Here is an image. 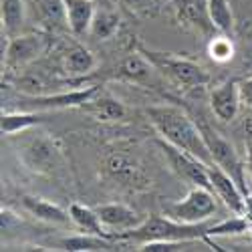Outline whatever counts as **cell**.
<instances>
[{
    "label": "cell",
    "instance_id": "11",
    "mask_svg": "<svg viewBox=\"0 0 252 252\" xmlns=\"http://www.w3.org/2000/svg\"><path fill=\"white\" fill-rule=\"evenodd\" d=\"M176 18L186 27L212 38L216 29L208 16V0H174Z\"/></svg>",
    "mask_w": 252,
    "mask_h": 252
},
{
    "label": "cell",
    "instance_id": "5",
    "mask_svg": "<svg viewBox=\"0 0 252 252\" xmlns=\"http://www.w3.org/2000/svg\"><path fill=\"white\" fill-rule=\"evenodd\" d=\"M101 91L99 85H87L81 89H71L65 93H36L20 95L18 109L25 111H57V109H81L87 101H91Z\"/></svg>",
    "mask_w": 252,
    "mask_h": 252
},
{
    "label": "cell",
    "instance_id": "12",
    "mask_svg": "<svg viewBox=\"0 0 252 252\" xmlns=\"http://www.w3.org/2000/svg\"><path fill=\"white\" fill-rule=\"evenodd\" d=\"M95 212L99 214L101 224L107 228V232H123V230H131L135 226H139L145 218H141L133 208L119 204V202H111V204H101L95 206Z\"/></svg>",
    "mask_w": 252,
    "mask_h": 252
},
{
    "label": "cell",
    "instance_id": "28",
    "mask_svg": "<svg viewBox=\"0 0 252 252\" xmlns=\"http://www.w3.org/2000/svg\"><path fill=\"white\" fill-rule=\"evenodd\" d=\"M246 174H248V180L252 184V137L248 141V156H246Z\"/></svg>",
    "mask_w": 252,
    "mask_h": 252
},
{
    "label": "cell",
    "instance_id": "17",
    "mask_svg": "<svg viewBox=\"0 0 252 252\" xmlns=\"http://www.w3.org/2000/svg\"><path fill=\"white\" fill-rule=\"evenodd\" d=\"M61 250L67 252H109V250H119V242L105 238L99 234H89V232H81L73 236H65L57 242Z\"/></svg>",
    "mask_w": 252,
    "mask_h": 252
},
{
    "label": "cell",
    "instance_id": "25",
    "mask_svg": "<svg viewBox=\"0 0 252 252\" xmlns=\"http://www.w3.org/2000/svg\"><path fill=\"white\" fill-rule=\"evenodd\" d=\"M234 43H232V38H230V34H214L212 38L208 40V55L212 61L216 63H228V61H232L234 57Z\"/></svg>",
    "mask_w": 252,
    "mask_h": 252
},
{
    "label": "cell",
    "instance_id": "8",
    "mask_svg": "<svg viewBox=\"0 0 252 252\" xmlns=\"http://www.w3.org/2000/svg\"><path fill=\"white\" fill-rule=\"evenodd\" d=\"M47 133H40L34 139H29L23 148L18 150V158L31 172L38 176L51 174L61 161V150L51 137H45Z\"/></svg>",
    "mask_w": 252,
    "mask_h": 252
},
{
    "label": "cell",
    "instance_id": "7",
    "mask_svg": "<svg viewBox=\"0 0 252 252\" xmlns=\"http://www.w3.org/2000/svg\"><path fill=\"white\" fill-rule=\"evenodd\" d=\"M47 47H49V40L40 32L10 36L8 45L2 53V67L8 71L25 69L31 65V63H34L40 55H45Z\"/></svg>",
    "mask_w": 252,
    "mask_h": 252
},
{
    "label": "cell",
    "instance_id": "20",
    "mask_svg": "<svg viewBox=\"0 0 252 252\" xmlns=\"http://www.w3.org/2000/svg\"><path fill=\"white\" fill-rule=\"evenodd\" d=\"M63 67H65V71L71 77H83V75H89L97 67V59L87 47L73 45L63 55Z\"/></svg>",
    "mask_w": 252,
    "mask_h": 252
},
{
    "label": "cell",
    "instance_id": "26",
    "mask_svg": "<svg viewBox=\"0 0 252 252\" xmlns=\"http://www.w3.org/2000/svg\"><path fill=\"white\" fill-rule=\"evenodd\" d=\"M240 97L248 109H252V75L240 81Z\"/></svg>",
    "mask_w": 252,
    "mask_h": 252
},
{
    "label": "cell",
    "instance_id": "14",
    "mask_svg": "<svg viewBox=\"0 0 252 252\" xmlns=\"http://www.w3.org/2000/svg\"><path fill=\"white\" fill-rule=\"evenodd\" d=\"M20 202H23V208L27 210V212L40 220V222H45V224H53V226H67L71 222V214H69V210H63L59 204H53L45 198H40V196H23L20 198Z\"/></svg>",
    "mask_w": 252,
    "mask_h": 252
},
{
    "label": "cell",
    "instance_id": "18",
    "mask_svg": "<svg viewBox=\"0 0 252 252\" xmlns=\"http://www.w3.org/2000/svg\"><path fill=\"white\" fill-rule=\"evenodd\" d=\"M81 109L87 111L89 115H93L99 121H119L127 113L125 105L117 97H113L111 93H103V91H99L91 101L83 105Z\"/></svg>",
    "mask_w": 252,
    "mask_h": 252
},
{
    "label": "cell",
    "instance_id": "9",
    "mask_svg": "<svg viewBox=\"0 0 252 252\" xmlns=\"http://www.w3.org/2000/svg\"><path fill=\"white\" fill-rule=\"evenodd\" d=\"M208 172H210V182H212V190L216 194L218 200H222V204L226 208H230L234 214H242L246 212V196L240 190V186L236 184V180L226 174L222 167L214 165H208Z\"/></svg>",
    "mask_w": 252,
    "mask_h": 252
},
{
    "label": "cell",
    "instance_id": "15",
    "mask_svg": "<svg viewBox=\"0 0 252 252\" xmlns=\"http://www.w3.org/2000/svg\"><path fill=\"white\" fill-rule=\"evenodd\" d=\"M61 4H63L65 18H67L69 31L75 36L87 34L93 23L95 10H97L95 8L97 2H93V0H61Z\"/></svg>",
    "mask_w": 252,
    "mask_h": 252
},
{
    "label": "cell",
    "instance_id": "24",
    "mask_svg": "<svg viewBox=\"0 0 252 252\" xmlns=\"http://www.w3.org/2000/svg\"><path fill=\"white\" fill-rule=\"evenodd\" d=\"M208 16L216 32L232 34L234 31V12L228 0H208Z\"/></svg>",
    "mask_w": 252,
    "mask_h": 252
},
{
    "label": "cell",
    "instance_id": "23",
    "mask_svg": "<svg viewBox=\"0 0 252 252\" xmlns=\"http://www.w3.org/2000/svg\"><path fill=\"white\" fill-rule=\"evenodd\" d=\"M0 20H2V31L8 36H16L25 25L23 0H0Z\"/></svg>",
    "mask_w": 252,
    "mask_h": 252
},
{
    "label": "cell",
    "instance_id": "29",
    "mask_svg": "<svg viewBox=\"0 0 252 252\" xmlns=\"http://www.w3.org/2000/svg\"><path fill=\"white\" fill-rule=\"evenodd\" d=\"M99 6H113V0H93Z\"/></svg>",
    "mask_w": 252,
    "mask_h": 252
},
{
    "label": "cell",
    "instance_id": "22",
    "mask_svg": "<svg viewBox=\"0 0 252 252\" xmlns=\"http://www.w3.org/2000/svg\"><path fill=\"white\" fill-rule=\"evenodd\" d=\"M119 23H121V18H119L117 10H113L111 6H101L95 10L89 34L97 40H107L119 31Z\"/></svg>",
    "mask_w": 252,
    "mask_h": 252
},
{
    "label": "cell",
    "instance_id": "19",
    "mask_svg": "<svg viewBox=\"0 0 252 252\" xmlns=\"http://www.w3.org/2000/svg\"><path fill=\"white\" fill-rule=\"evenodd\" d=\"M45 121H47L45 111H25V109L4 111L2 121H0V129H2V135H14V133H23Z\"/></svg>",
    "mask_w": 252,
    "mask_h": 252
},
{
    "label": "cell",
    "instance_id": "3",
    "mask_svg": "<svg viewBox=\"0 0 252 252\" xmlns=\"http://www.w3.org/2000/svg\"><path fill=\"white\" fill-rule=\"evenodd\" d=\"M216 212H218L216 194L212 190H208V188H200V186H192L190 192L182 200L163 204V216L178 222H186V224L212 220Z\"/></svg>",
    "mask_w": 252,
    "mask_h": 252
},
{
    "label": "cell",
    "instance_id": "2",
    "mask_svg": "<svg viewBox=\"0 0 252 252\" xmlns=\"http://www.w3.org/2000/svg\"><path fill=\"white\" fill-rule=\"evenodd\" d=\"M137 51L152 63L161 77L176 83L178 87L194 89V87H204L210 83V73L192 59L178 57L174 53L145 49V47H139Z\"/></svg>",
    "mask_w": 252,
    "mask_h": 252
},
{
    "label": "cell",
    "instance_id": "1",
    "mask_svg": "<svg viewBox=\"0 0 252 252\" xmlns=\"http://www.w3.org/2000/svg\"><path fill=\"white\" fill-rule=\"evenodd\" d=\"M145 115L150 117V123L156 127L161 139L196 156L208 165H214L198 121H194L184 109L176 105H154V107L145 109Z\"/></svg>",
    "mask_w": 252,
    "mask_h": 252
},
{
    "label": "cell",
    "instance_id": "16",
    "mask_svg": "<svg viewBox=\"0 0 252 252\" xmlns=\"http://www.w3.org/2000/svg\"><path fill=\"white\" fill-rule=\"evenodd\" d=\"M105 167H107V174L121 186H127V188H143L145 186L143 170L127 156H121V154L111 156L105 161Z\"/></svg>",
    "mask_w": 252,
    "mask_h": 252
},
{
    "label": "cell",
    "instance_id": "13",
    "mask_svg": "<svg viewBox=\"0 0 252 252\" xmlns=\"http://www.w3.org/2000/svg\"><path fill=\"white\" fill-rule=\"evenodd\" d=\"M156 73H158L156 67L139 51L127 55L115 67V79L133 83V85H152Z\"/></svg>",
    "mask_w": 252,
    "mask_h": 252
},
{
    "label": "cell",
    "instance_id": "6",
    "mask_svg": "<svg viewBox=\"0 0 252 252\" xmlns=\"http://www.w3.org/2000/svg\"><path fill=\"white\" fill-rule=\"evenodd\" d=\"M158 148L161 152V156L165 158L170 170L186 184L190 186H200V188H208L212 190V182H210V172H208V163H204L202 159H198L196 156L188 154L176 145L167 143L165 139H158ZM214 192V190H212Z\"/></svg>",
    "mask_w": 252,
    "mask_h": 252
},
{
    "label": "cell",
    "instance_id": "10",
    "mask_svg": "<svg viewBox=\"0 0 252 252\" xmlns=\"http://www.w3.org/2000/svg\"><path fill=\"white\" fill-rule=\"evenodd\" d=\"M240 81H224L210 91V109L224 123L236 119L240 111Z\"/></svg>",
    "mask_w": 252,
    "mask_h": 252
},
{
    "label": "cell",
    "instance_id": "21",
    "mask_svg": "<svg viewBox=\"0 0 252 252\" xmlns=\"http://www.w3.org/2000/svg\"><path fill=\"white\" fill-rule=\"evenodd\" d=\"M69 214H71V222L81 230V232H89V234H99L109 238V232L99 220V214L95 212V208H89L85 204H77L73 202L69 206Z\"/></svg>",
    "mask_w": 252,
    "mask_h": 252
},
{
    "label": "cell",
    "instance_id": "27",
    "mask_svg": "<svg viewBox=\"0 0 252 252\" xmlns=\"http://www.w3.org/2000/svg\"><path fill=\"white\" fill-rule=\"evenodd\" d=\"M123 6H127L133 12H141V10H148V6L152 4V0H119Z\"/></svg>",
    "mask_w": 252,
    "mask_h": 252
},
{
    "label": "cell",
    "instance_id": "4",
    "mask_svg": "<svg viewBox=\"0 0 252 252\" xmlns=\"http://www.w3.org/2000/svg\"><path fill=\"white\" fill-rule=\"evenodd\" d=\"M200 129H202V135H204V141L208 145L210 150V156H212L214 163L218 167H222V170L226 174H230L236 184L240 186V190L244 192V196L250 194V186L246 184V163L240 159L238 152L234 150V145L230 143L220 131H216L214 127H210L208 123L204 121H198Z\"/></svg>",
    "mask_w": 252,
    "mask_h": 252
}]
</instances>
